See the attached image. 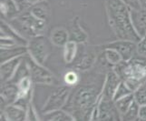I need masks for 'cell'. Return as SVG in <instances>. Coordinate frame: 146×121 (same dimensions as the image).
<instances>
[{"label": "cell", "mask_w": 146, "mask_h": 121, "mask_svg": "<svg viewBox=\"0 0 146 121\" xmlns=\"http://www.w3.org/2000/svg\"><path fill=\"white\" fill-rule=\"evenodd\" d=\"M13 1H15V3L17 5L19 9L21 10V12H23V11H25V10L29 8L26 0H13Z\"/></svg>", "instance_id": "32"}, {"label": "cell", "mask_w": 146, "mask_h": 121, "mask_svg": "<svg viewBox=\"0 0 146 121\" xmlns=\"http://www.w3.org/2000/svg\"><path fill=\"white\" fill-rule=\"evenodd\" d=\"M102 57L105 64L112 66L113 68L123 61V57L120 53L113 48H103Z\"/></svg>", "instance_id": "23"}, {"label": "cell", "mask_w": 146, "mask_h": 121, "mask_svg": "<svg viewBox=\"0 0 146 121\" xmlns=\"http://www.w3.org/2000/svg\"><path fill=\"white\" fill-rule=\"evenodd\" d=\"M96 108L98 111V120H121L113 99L105 98L100 94Z\"/></svg>", "instance_id": "9"}, {"label": "cell", "mask_w": 146, "mask_h": 121, "mask_svg": "<svg viewBox=\"0 0 146 121\" xmlns=\"http://www.w3.org/2000/svg\"><path fill=\"white\" fill-rule=\"evenodd\" d=\"M140 5H141V8H144L146 9V0H139Z\"/></svg>", "instance_id": "34"}, {"label": "cell", "mask_w": 146, "mask_h": 121, "mask_svg": "<svg viewBox=\"0 0 146 121\" xmlns=\"http://www.w3.org/2000/svg\"><path fill=\"white\" fill-rule=\"evenodd\" d=\"M47 120V121H73L75 120L74 116L69 113L67 110L64 108L53 110L46 113H43L41 117V120Z\"/></svg>", "instance_id": "21"}, {"label": "cell", "mask_w": 146, "mask_h": 121, "mask_svg": "<svg viewBox=\"0 0 146 121\" xmlns=\"http://www.w3.org/2000/svg\"><path fill=\"white\" fill-rule=\"evenodd\" d=\"M131 9H139L141 8V5L139 0H122Z\"/></svg>", "instance_id": "31"}, {"label": "cell", "mask_w": 146, "mask_h": 121, "mask_svg": "<svg viewBox=\"0 0 146 121\" xmlns=\"http://www.w3.org/2000/svg\"><path fill=\"white\" fill-rule=\"evenodd\" d=\"M26 120H41V117H39L38 113L35 108L33 102H31L27 108V117Z\"/></svg>", "instance_id": "30"}, {"label": "cell", "mask_w": 146, "mask_h": 121, "mask_svg": "<svg viewBox=\"0 0 146 121\" xmlns=\"http://www.w3.org/2000/svg\"><path fill=\"white\" fill-rule=\"evenodd\" d=\"M69 40H72L78 44H85L88 41V35L86 31L80 25L79 17H74L69 23L68 26Z\"/></svg>", "instance_id": "11"}, {"label": "cell", "mask_w": 146, "mask_h": 121, "mask_svg": "<svg viewBox=\"0 0 146 121\" xmlns=\"http://www.w3.org/2000/svg\"><path fill=\"white\" fill-rule=\"evenodd\" d=\"M27 109L17 104H9L1 109V120L22 121L26 120Z\"/></svg>", "instance_id": "13"}, {"label": "cell", "mask_w": 146, "mask_h": 121, "mask_svg": "<svg viewBox=\"0 0 146 121\" xmlns=\"http://www.w3.org/2000/svg\"><path fill=\"white\" fill-rule=\"evenodd\" d=\"M97 59H98L97 55L93 50H91V51H84L74 66L75 69L77 71H81V72L87 71V70L91 69L94 67V64L96 63Z\"/></svg>", "instance_id": "16"}, {"label": "cell", "mask_w": 146, "mask_h": 121, "mask_svg": "<svg viewBox=\"0 0 146 121\" xmlns=\"http://www.w3.org/2000/svg\"><path fill=\"white\" fill-rule=\"evenodd\" d=\"M132 93H133V92L130 89V88L126 85V83L124 81H122L120 83L119 87L117 88L116 91H115V93L113 95V101H116V100L125 97V96L132 94Z\"/></svg>", "instance_id": "27"}, {"label": "cell", "mask_w": 146, "mask_h": 121, "mask_svg": "<svg viewBox=\"0 0 146 121\" xmlns=\"http://www.w3.org/2000/svg\"><path fill=\"white\" fill-rule=\"evenodd\" d=\"M8 23L27 39L44 35L47 26V22L36 17L29 9L21 12L17 17L8 21Z\"/></svg>", "instance_id": "4"}, {"label": "cell", "mask_w": 146, "mask_h": 121, "mask_svg": "<svg viewBox=\"0 0 146 121\" xmlns=\"http://www.w3.org/2000/svg\"><path fill=\"white\" fill-rule=\"evenodd\" d=\"M28 54L27 46H22V45H16L11 47H5L0 49V57H1V63L6 62L7 60L16 58L18 57H24Z\"/></svg>", "instance_id": "15"}, {"label": "cell", "mask_w": 146, "mask_h": 121, "mask_svg": "<svg viewBox=\"0 0 146 121\" xmlns=\"http://www.w3.org/2000/svg\"><path fill=\"white\" fill-rule=\"evenodd\" d=\"M146 121V105L140 106V111H139V119Z\"/></svg>", "instance_id": "33"}, {"label": "cell", "mask_w": 146, "mask_h": 121, "mask_svg": "<svg viewBox=\"0 0 146 121\" xmlns=\"http://www.w3.org/2000/svg\"><path fill=\"white\" fill-rule=\"evenodd\" d=\"M26 58L30 68V77L35 84L52 86L56 83L55 76L49 69L44 68V65L36 62L28 54L26 56Z\"/></svg>", "instance_id": "7"}, {"label": "cell", "mask_w": 146, "mask_h": 121, "mask_svg": "<svg viewBox=\"0 0 146 121\" xmlns=\"http://www.w3.org/2000/svg\"><path fill=\"white\" fill-rule=\"evenodd\" d=\"M103 84L99 86L92 83L77 85L76 88L72 90L64 109L71 113L75 120H90L91 113L102 92Z\"/></svg>", "instance_id": "2"}, {"label": "cell", "mask_w": 146, "mask_h": 121, "mask_svg": "<svg viewBox=\"0 0 146 121\" xmlns=\"http://www.w3.org/2000/svg\"><path fill=\"white\" fill-rule=\"evenodd\" d=\"M133 92L146 82V58L135 56L113 68Z\"/></svg>", "instance_id": "3"}, {"label": "cell", "mask_w": 146, "mask_h": 121, "mask_svg": "<svg viewBox=\"0 0 146 121\" xmlns=\"http://www.w3.org/2000/svg\"><path fill=\"white\" fill-rule=\"evenodd\" d=\"M108 22L118 39L138 42L141 37L136 32L132 20V9L122 0H104Z\"/></svg>", "instance_id": "1"}, {"label": "cell", "mask_w": 146, "mask_h": 121, "mask_svg": "<svg viewBox=\"0 0 146 121\" xmlns=\"http://www.w3.org/2000/svg\"><path fill=\"white\" fill-rule=\"evenodd\" d=\"M101 48H113L120 53L123 57V61H128L136 56L137 42L127 39H118L115 41L99 46Z\"/></svg>", "instance_id": "8"}, {"label": "cell", "mask_w": 146, "mask_h": 121, "mask_svg": "<svg viewBox=\"0 0 146 121\" xmlns=\"http://www.w3.org/2000/svg\"><path fill=\"white\" fill-rule=\"evenodd\" d=\"M72 90V87L67 85H64L55 88L48 96L46 101L44 102L42 108V113H46L49 111H53V110L64 108L70 98Z\"/></svg>", "instance_id": "6"}, {"label": "cell", "mask_w": 146, "mask_h": 121, "mask_svg": "<svg viewBox=\"0 0 146 121\" xmlns=\"http://www.w3.org/2000/svg\"><path fill=\"white\" fill-rule=\"evenodd\" d=\"M18 88L16 83L8 81L1 84V109L6 108L9 104H14L17 98Z\"/></svg>", "instance_id": "12"}, {"label": "cell", "mask_w": 146, "mask_h": 121, "mask_svg": "<svg viewBox=\"0 0 146 121\" xmlns=\"http://www.w3.org/2000/svg\"><path fill=\"white\" fill-rule=\"evenodd\" d=\"M135 101L140 106L146 105V82L141 85L140 87L133 92Z\"/></svg>", "instance_id": "28"}, {"label": "cell", "mask_w": 146, "mask_h": 121, "mask_svg": "<svg viewBox=\"0 0 146 121\" xmlns=\"http://www.w3.org/2000/svg\"><path fill=\"white\" fill-rule=\"evenodd\" d=\"M132 20L136 32L142 37L146 33V9H132Z\"/></svg>", "instance_id": "17"}, {"label": "cell", "mask_w": 146, "mask_h": 121, "mask_svg": "<svg viewBox=\"0 0 146 121\" xmlns=\"http://www.w3.org/2000/svg\"><path fill=\"white\" fill-rule=\"evenodd\" d=\"M24 57H18L1 63V67H0V81H1V84L8 82L13 78L18 66L22 62Z\"/></svg>", "instance_id": "14"}, {"label": "cell", "mask_w": 146, "mask_h": 121, "mask_svg": "<svg viewBox=\"0 0 146 121\" xmlns=\"http://www.w3.org/2000/svg\"><path fill=\"white\" fill-rule=\"evenodd\" d=\"M0 9H1V17H3V19L7 22L17 17L21 13V10L13 0H1Z\"/></svg>", "instance_id": "18"}, {"label": "cell", "mask_w": 146, "mask_h": 121, "mask_svg": "<svg viewBox=\"0 0 146 121\" xmlns=\"http://www.w3.org/2000/svg\"><path fill=\"white\" fill-rule=\"evenodd\" d=\"M137 56L146 58V33L137 42Z\"/></svg>", "instance_id": "29"}, {"label": "cell", "mask_w": 146, "mask_h": 121, "mask_svg": "<svg viewBox=\"0 0 146 121\" xmlns=\"http://www.w3.org/2000/svg\"><path fill=\"white\" fill-rule=\"evenodd\" d=\"M50 40L53 46L57 47H64V46L69 41L68 29L64 27H57L52 29L50 33Z\"/></svg>", "instance_id": "19"}, {"label": "cell", "mask_w": 146, "mask_h": 121, "mask_svg": "<svg viewBox=\"0 0 146 121\" xmlns=\"http://www.w3.org/2000/svg\"><path fill=\"white\" fill-rule=\"evenodd\" d=\"M79 44L69 40L63 47V58L65 64L70 65L74 62L77 58V55L79 52Z\"/></svg>", "instance_id": "22"}, {"label": "cell", "mask_w": 146, "mask_h": 121, "mask_svg": "<svg viewBox=\"0 0 146 121\" xmlns=\"http://www.w3.org/2000/svg\"><path fill=\"white\" fill-rule=\"evenodd\" d=\"M28 9L36 17L48 23L50 17H51V8L46 0H42V1L33 5Z\"/></svg>", "instance_id": "20"}, {"label": "cell", "mask_w": 146, "mask_h": 121, "mask_svg": "<svg viewBox=\"0 0 146 121\" xmlns=\"http://www.w3.org/2000/svg\"><path fill=\"white\" fill-rule=\"evenodd\" d=\"M134 101H135V98H134L133 93L130 94L128 96H125V97L114 101L115 108H116L117 111L120 115L121 119H122V117L127 112V110L129 109V108L132 106V104Z\"/></svg>", "instance_id": "24"}, {"label": "cell", "mask_w": 146, "mask_h": 121, "mask_svg": "<svg viewBox=\"0 0 146 121\" xmlns=\"http://www.w3.org/2000/svg\"><path fill=\"white\" fill-rule=\"evenodd\" d=\"M122 81H123L122 78L115 72V70L113 68L112 70H109L104 77L101 95L105 98H108L113 100V95Z\"/></svg>", "instance_id": "10"}, {"label": "cell", "mask_w": 146, "mask_h": 121, "mask_svg": "<svg viewBox=\"0 0 146 121\" xmlns=\"http://www.w3.org/2000/svg\"><path fill=\"white\" fill-rule=\"evenodd\" d=\"M139 111H140V105L134 101L132 106L129 108L127 112L125 113L121 120H126V121H133L139 119Z\"/></svg>", "instance_id": "26"}, {"label": "cell", "mask_w": 146, "mask_h": 121, "mask_svg": "<svg viewBox=\"0 0 146 121\" xmlns=\"http://www.w3.org/2000/svg\"><path fill=\"white\" fill-rule=\"evenodd\" d=\"M28 55L38 64L44 65L50 55L52 54L53 44L50 38L39 35L28 39L27 43Z\"/></svg>", "instance_id": "5"}, {"label": "cell", "mask_w": 146, "mask_h": 121, "mask_svg": "<svg viewBox=\"0 0 146 121\" xmlns=\"http://www.w3.org/2000/svg\"><path fill=\"white\" fill-rule=\"evenodd\" d=\"M64 82L65 85L70 86V87H76L80 82V76L76 69L74 70H68V71L64 75Z\"/></svg>", "instance_id": "25"}]
</instances>
